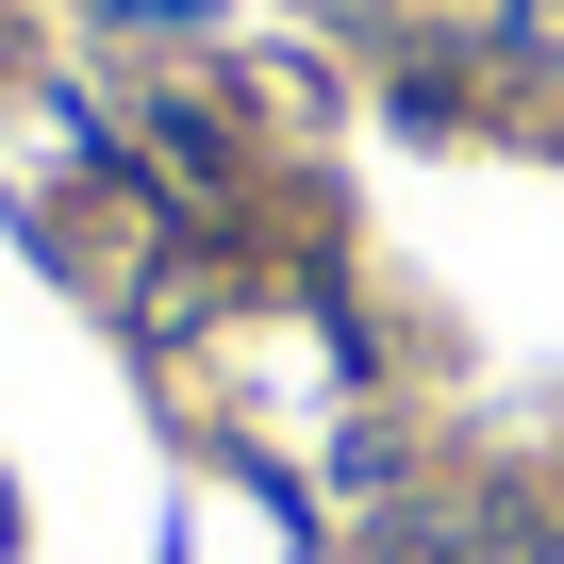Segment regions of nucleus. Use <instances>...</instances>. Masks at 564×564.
<instances>
[{
    "mask_svg": "<svg viewBox=\"0 0 564 564\" xmlns=\"http://www.w3.org/2000/svg\"><path fill=\"white\" fill-rule=\"evenodd\" d=\"M382 18H399V0H382Z\"/></svg>",
    "mask_w": 564,
    "mask_h": 564,
    "instance_id": "nucleus-2",
    "label": "nucleus"
},
{
    "mask_svg": "<svg viewBox=\"0 0 564 564\" xmlns=\"http://www.w3.org/2000/svg\"><path fill=\"white\" fill-rule=\"evenodd\" d=\"M498 547H514V531H498V514H448V498H399V514L366 531V564H498Z\"/></svg>",
    "mask_w": 564,
    "mask_h": 564,
    "instance_id": "nucleus-1",
    "label": "nucleus"
}]
</instances>
